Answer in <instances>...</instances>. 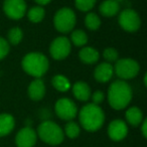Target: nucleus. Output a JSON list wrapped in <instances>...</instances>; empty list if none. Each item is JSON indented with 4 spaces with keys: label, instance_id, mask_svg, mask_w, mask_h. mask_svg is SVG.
Wrapping results in <instances>:
<instances>
[{
    "label": "nucleus",
    "instance_id": "nucleus-1",
    "mask_svg": "<svg viewBox=\"0 0 147 147\" xmlns=\"http://www.w3.org/2000/svg\"><path fill=\"white\" fill-rule=\"evenodd\" d=\"M132 95V89L126 81H114L108 90L109 105L115 110H123L130 104Z\"/></svg>",
    "mask_w": 147,
    "mask_h": 147
},
{
    "label": "nucleus",
    "instance_id": "nucleus-2",
    "mask_svg": "<svg viewBox=\"0 0 147 147\" xmlns=\"http://www.w3.org/2000/svg\"><path fill=\"white\" fill-rule=\"evenodd\" d=\"M80 124L86 131L95 132L102 128L105 122V113L100 106L93 103L87 104L79 112Z\"/></svg>",
    "mask_w": 147,
    "mask_h": 147
},
{
    "label": "nucleus",
    "instance_id": "nucleus-3",
    "mask_svg": "<svg viewBox=\"0 0 147 147\" xmlns=\"http://www.w3.org/2000/svg\"><path fill=\"white\" fill-rule=\"evenodd\" d=\"M21 67L27 75L35 79H40L47 74L49 67V61L43 53L33 51L23 57Z\"/></svg>",
    "mask_w": 147,
    "mask_h": 147
},
{
    "label": "nucleus",
    "instance_id": "nucleus-4",
    "mask_svg": "<svg viewBox=\"0 0 147 147\" xmlns=\"http://www.w3.org/2000/svg\"><path fill=\"white\" fill-rule=\"evenodd\" d=\"M37 137L49 145H59L65 139L63 130L55 122L45 120L39 124L36 131Z\"/></svg>",
    "mask_w": 147,
    "mask_h": 147
},
{
    "label": "nucleus",
    "instance_id": "nucleus-5",
    "mask_svg": "<svg viewBox=\"0 0 147 147\" xmlns=\"http://www.w3.org/2000/svg\"><path fill=\"white\" fill-rule=\"evenodd\" d=\"M77 22L76 13L69 7H63L55 12L53 16V24L57 31L67 33L73 31Z\"/></svg>",
    "mask_w": 147,
    "mask_h": 147
},
{
    "label": "nucleus",
    "instance_id": "nucleus-6",
    "mask_svg": "<svg viewBox=\"0 0 147 147\" xmlns=\"http://www.w3.org/2000/svg\"><path fill=\"white\" fill-rule=\"evenodd\" d=\"M114 74H116L120 80L126 81L135 78L140 71V65L135 59H121L115 63Z\"/></svg>",
    "mask_w": 147,
    "mask_h": 147
},
{
    "label": "nucleus",
    "instance_id": "nucleus-7",
    "mask_svg": "<svg viewBox=\"0 0 147 147\" xmlns=\"http://www.w3.org/2000/svg\"><path fill=\"white\" fill-rule=\"evenodd\" d=\"M119 25L127 32H135L141 26V19L139 14L131 8L121 11L118 18Z\"/></svg>",
    "mask_w": 147,
    "mask_h": 147
},
{
    "label": "nucleus",
    "instance_id": "nucleus-8",
    "mask_svg": "<svg viewBox=\"0 0 147 147\" xmlns=\"http://www.w3.org/2000/svg\"><path fill=\"white\" fill-rule=\"evenodd\" d=\"M55 112L61 120L71 121L78 114V108L73 100L69 98H61L55 102Z\"/></svg>",
    "mask_w": 147,
    "mask_h": 147
},
{
    "label": "nucleus",
    "instance_id": "nucleus-9",
    "mask_svg": "<svg viewBox=\"0 0 147 147\" xmlns=\"http://www.w3.org/2000/svg\"><path fill=\"white\" fill-rule=\"evenodd\" d=\"M71 51V43L65 36L55 37L49 45V53L57 61H61L69 57Z\"/></svg>",
    "mask_w": 147,
    "mask_h": 147
},
{
    "label": "nucleus",
    "instance_id": "nucleus-10",
    "mask_svg": "<svg viewBox=\"0 0 147 147\" xmlns=\"http://www.w3.org/2000/svg\"><path fill=\"white\" fill-rule=\"evenodd\" d=\"M26 2L25 0H4L3 2V10L7 17L18 20L21 19L26 13Z\"/></svg>",
    "mask_w": 147,
    "mask_h": 147
},
{
    "label": "nucleus",
    "instance_id": "nucleus-11",
    "mask_svg": "<svg viewBox=\"0 0 147 147\" xmlns=\"http://www.w3.org/2000/svg\"><path fill=\"white\" fill-rule=\"evenodd\" d=\"M37 134L31 127H24L17 132L15 144L17 147H33L36 144Z\"/></svg>",
    "mask_w": 147,
    "mask_h": 147
},
{
    "label": "nucleus",
    "instance_id": "nucleus-12",
    "mask_svg": "<svg viewBox=\"0 0 147 147\" xmlns=\"http://www.w3.org/2000/svg\"><path fill=\"white\" fill-rule=\"evenodd\" d=\"M128 134V126L121 119H116L110 122L108 126V135L113 141H121Z\"/></svg>",
    "mask_w": 147,
    "mask_h": 147
},
{
    "label": "nucleus",
    "instance_id": "nucleus-13",
    "mask_svg": "<svg viewBox=\"0 0 147 147\" xmlns=\"http://www.w3.org/2000/svg\"><path fill=\"white\" fill-rule=\"evenodd\" d=\"M114 75V67L109 63H101L94 71V78L99 83H107Z\"/></svg>",
    "mask_w": 147,
    "mask_h": 147
},
{
    "label": "nucleus",
    "instance_id": "nucleus-14",
    "mask_svg": "<svg viewBox=\"0 0 147 147\" xmlns=\"http://www.w3.org/2000/svg\"><path fill=\"white\" fill-rule=\"evenodd\" d=\"M27 94L32 101H40L45 95V85L41 79H34L29 84Z\"/></svg>",
    "mask_w": 147,
    "mask_h": 147
},
{
    "label": "nucleus",
    "instance_id": "nucleus-15",
    "mask_svg": "<svg viewBox=\"0 0 147 147\" xmlns=\"http://www.w3.org/2000/svg\"><path fill=\"white\" fill-rule=\"evenodd\" d=\"M71 91L77 100L81 102H87L91 98V88L87 83L85 82H77L76 84L71 87Z\"/></svg>",
    "mask_w": 147,
    "mask_h": 147
},
{
    "label": "nucleus",
    "instance_id": "nucleus-16",
    "mask_svg": "<svg viewBox=\"0 0 147 147\" xmlns=\"http://www.w3.org/2000/svg\"><path fill=\"white\" fill-rule=\"evenodd\" d=\"M79 57H80L81 61H83L86 65H93L99 61L100 53L94 47H84L79 53Z\"/></svg>",
    "mask_w": 147,
    "mask_h": 147
},
{
    "label": "nucleus",
    "instance_id": "nucleus-17",
    "mask_svg": "<svg viewBox=\"0 0 147 147\" xmlns=\"http://www.w3.org/2000/svg\"><path fill=\"white\" fill-rule=\"evenodd\" d=\"M120 10V3L115 0H105L99 6V12L104 17H113Z\"/></svg>",
    "mask_w": 147,
    "mask_h": 147
},
{
    "label": "nucleus",
    "instance_id": "nucleus-18",
    "mask_svg": "<svg viewBox=\"0 0 147 147\" xmlns=\"http://www.w3.org/2000/svg\"><path fill=\"white\" fill-rule=\"evenodd\" d=\"M15 127V120L12 115L3 113L0 114V137L10 134Z\"/></svg>",
    "mask_w": 147,
    "mask_h": 147
},
{
    "label": "nucleus",
    "instance_id": "nucleus-19",
    "mask_svg": "<svg viewBox=\"0 0 147 147\" xmlns=\"http://www.w3.org/2000/svg\"><path fill=\"white\" fill-rule=\"evenodd\" d=\"M127 123L133 127H137L142 123L143 119V113L138 107H131L125 113Z\"/></svg>",
    "mask_w": 147,
    "mask_h": 147
},
{
    "label": "nucleus",
    "instance_id": "nucleus-20",
    "mask_svg": "<svg viewBox=\"0 0 147 147\" xmlns=\"http://www.w3.org/2000/svg\"><path fill=\"white\" fill-rule=\"evenodd\" d=\"M51 84L53 87L59 92H67L71 88V83H69V79L67 77L63 76V75H57L53 78L51 80Z\"/></svg>",
    "mask_w": 147,
    "mask_h": 147
},
{
    "label": "nucleus",
    "instance_id": "nucleus-21",
    "mask_svg": "<svg viewBox=\"0 0 147 147\" xmlns=\"http://www.w3.org/2000/svg\"><path fill=\"white\" fill-rule=\"evenodd\" d=\"M69 41L76 47H85L86 43L88 42V35L82 29H76L71 31Z\"/></svg>",
    "mask_w": 147,
    "mask_h": 147
},
{
    "label": "nucleus",
    "instance_id": "nucleus-22",
    "mask_svg": "<svg viewBox=\"0 0 147 147\" xmlns=\"http://www.w3.org/2000/svg\"><path fill=\"white\" fill-rule=\"evenodd\" d=\"M45 10L42 6H33L27 11V17L28 19L33 23H38L45 18Z\"/></svg>",
    "mask_w": 147,
    "mask_h": 147
},
{
    "label": "nucleus",
    "instance_id": "nucleus-23",
    "mask_svg": "<svg viewBox=\"0 0 147 147\" xmlns=\"http://www.w3.org/2000/svg\"><path fill=\"white\" fill-rule=\"evenodd\" d=\"M23 38V31L20 27H13V28L9 29L8 33H7V39L9 45H17L21 42Z\"/></svg>",
    "mask_w": 147,
    "mask_h": 147
},
{
    "label": "nucleus",
    "instance_id": "nucleus-24",
    "mask_svg": "<svg viewBox=\"0 0 147 147\" xmlns=\"http://www.w3.org/2000/svg\"><path fill=\"white\" fill-rule=\"evenodd\" d=\"M85 25L89 30H97L101 26V19L94 12H89L85 17Z\"/></svg>",
    "mask_w": 147,
    "mask_h": 147
},
{
    "label": "nucleus",
    "instance_id": "nucleus-25",
    "mask_svg": "<svg viewBox=\"0 0 147 147\" xmlns=\"http://www.w3.org/2000/svg\"><path fill=\"white\" fill-rule=\"evenodd\" d=\"M65 135H67L69 138L71 139H75L80 135L81 133V127L78 123L74 122L73 120L69 121V122L65 124V130H63Z\"/></svg>",
    "mask_w": 147,
    "mask_h": 147
},
{
    "label": "nucleus",
    "instance_id": "nucleus-26",
    "mask_svg": "<svg viewBox=\"0 0 147 147\" xmlns=\"http://www.w3.org/2000/svg\"><path fill=\"white\" fill-rule=\"evenodd\" d=\"M97 0H75V5L81 11L88 12L92 8H94Z\"/></svg>",
    "mask_w": 147,
    "mask_h": 147
},
{
    "label": "nucleus",
    "instance_id": "nucleus-27",
    "mask_svg": "<svg viewBox=\"0 0 147 147\" xmlns=\"http://www.w3.org/2000/svg\"><path fill=\"white\" fill-rule=\"evenodd\" d=\"M118 51L113 47H107L103 53V57L107 61V63H116L118 61Z\"/></svg>",
    "mask_w": 147,
    "mask_h": 147
},
{
    "label": "nucleus",
    "instance_id": "nucleus-28",
    "mask_svg": "<svg viewBox=\"0 0 147 147\" xmlns=\"http://www.w3.org/2000/svg\"><path fill=\"white\" fill-rule=\"evenodd\" d=\"M10 51V45L5 38L0 36V61L6 57Z\"/></svg>",
    "mask_w": 147,
    "mask_h": 147
},
{
    "label": "nucleus",
    "instance_id": "nucleus-29",
    "mask_svg": "<svg viewBox=\"0 0 147 147\" xmlns=\"http://www.w3.org/2000/svg\"><path fill=\"white\" fill-rule=\"evenodd\" d=\"M91 97H92V101H93V104L95 105H100L101 103L104 101L105 99V94L102 92V91H96V92L94 93V94L91 95Z\"/></svg>",
    "mask_w": 147,
    "mask_h": 147
},
{
    "label": "nucleus",
    "instance_id": "nucleus-30",
    "mask_svg": "<svg viewBox=\"0 0 147 147\" xmlns=\"http://www.w3.org/2000/svg\"><path fill=\"white\" fill-rule=\"evenodd\" d=\"M140 125H141V133H142L143 137L146 138L147 137V121H146V119H144Z\"/></svg>",
    "mask_w": 147,
    "mask_h": 147
},
{
    "label": "nucleus",
    "instance_id": "nucleus-31",
    "mask_svg": "<svg viewBox=\"0 0 147 147\" xmlns=\"http://www.w3.org/2000/svg\"><path fill=\"white\" fill-rule=\"evenodd\" d=\"M35 2L39 5V6H43V5H47L51 2V0H34Z\"/></svg>",
    "mask_w": 147,
    "mask_h": 147
},
{
    "label": "nucleus",
    "instance_id": "nucleus-32",
    "mask_svg": "<svg viewBox=\"0 0 147 147\" xmlns=\"http://www.w3.org/2000/svg\"><path fill=\"white\" fill-rule=\"evenodd\" d=\"M143 81H144V85H145V86H147V76H146V74L144 75V79H143Z\"/></svg>",
    "mask_w": 147,
    "mask_h": 147
},
{
    "label": "nucleus",
    "instance_id": "nucleus-33",
    "mask_svg": "<svg viewBox=\"0 0 147 147\" xmlns=\"http://www.w3.org/2000/svg\"><path fill=\"white\" fill-rule=\"evenodd\" d=\"M115 1H117V2H118V3H120L121 1H123V0H115Z\"/></svg>",
    "mask_w": 147,
    "mask_h": 147
}]
</instances>
